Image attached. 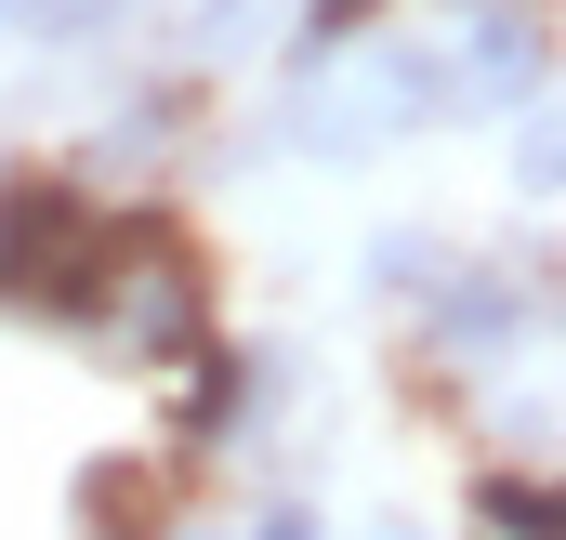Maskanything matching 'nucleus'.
Returning a JSON list of instances; mask_svg holds the SVG:
<instances>
[{
    "label": "nucleus",
    "mask_w": 566,
    "mask_h": 540,
    "mask_svg": "<svg viewBox=\"0 0 566 540\" xmlns=\"http://www.w3.org/2000/svg\"><path fill=\"white\" fill-rule=\"evenodd\" d=\"M422 120H448L422 27H343V40H303L290 53V120L277 133L303 158H369V145L422 133Z\"/></svg>",
    "instance_id": "1"
},
{
    "label": "nucleus",
    "mask_w": 566,
    "mask_h": 540,
    "mask_svg": "<svg viewBox=\"0 0 566 540\" xmlns=\"http://www.w3.org/2000/svg\"><path fill=\"white\" fill-rule=\"evenodd\" d=\"M93 185H66V172H13L0 185V290L13 303H53V316H80V290H93Z\"/></svg>",
    "instance_id": "2"
},
{
    "label": "nucleus",
    "mask_w": 566,
    "mask_h": 540,
    "mask_svg": "<svg viewBox=\"0 0 566 540\" xmlns=\"http://www.w3.org/2000/svg\"><path fill=\"white\" fill-rule=\"evenodd\" d=\"M422 53H434V93H448V106H488V120L554 80L541 0H448V27H422Z\"/></svg>",
    "instance_id": "3"
},
{
    "label": "nucleus",
    "mask_w": 566,
    "mask_h": 540,
    "mask_svg": "<svg viewBox=\"0 0 566 540\" xmlns=\"http://www.w3.org/2000/svg\"><path fill=\"white\" fill-rule=\"evenodd\" d=\"M303 0H185V66H264L290 53Z\"/></svg>",
    "instance_id": "4"
},
{
    "label": "nucleus",
    "mask_w": 566,
    "mask_h": 540,
    "mask_svg": "<svg viewBox=\"0 0 566 540\" xmlns=\"http://www.w3.org/2000/svg\"><path fill=\"white\" fill-rule=\"evenodd\" d=\"M474 515H488V540H554V488H541V461H527V475H488Z\"/></svg>",
    "instance_id": "5"
},
{
    "label": "nucleus",
    "mask_w": 566,
    "mask_h": 540,
    "mask_svg": "<svg viewBox=\"0 0 566 540\" xmlns=\"http://www.w3.org/2000/svg\"><path fill=\"white\" fill-rule=\"evenodd\" d=\"M0 27H40V40H80V0H0Z\"/></svg>",
    "instance_id": "6"
},
{
    "label": "nucleus",
    "mask_w": 566,
    "mask_h": 540,
    "mask_svg": "<svg viewBox=\"0 0 566 540\" xmlns=\"http://www.w3.org/2000/svg\"><path fill=\"white\" fill-rule=\"evenodd\" d=\"M251 540H316V515H303V501H277V515H264Z\"/></svg>",
    "instance_id": "7"
}]
</instances>
